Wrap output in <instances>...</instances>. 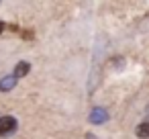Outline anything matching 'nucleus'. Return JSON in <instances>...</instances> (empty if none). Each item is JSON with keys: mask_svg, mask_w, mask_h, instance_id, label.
<instances>
[{"mask_svg": "<svg viewBox=\"0 0 149 139\" xmlns=\"http://www.w3.org/2000/svg\"><path fill=\"white\" fill-rule=\"evenodd\" d=\"M137 137H141V139H147L149 137V123H141L139 127H137Z\"/></svg>", "mask_w": 149, "mask_h": 139, "instance_id": "obj_5", "label": "nucleus"}, {"mask_svg": "<svg viewBox=\"0 0 149 139\" xmlns=\"http://www.w3.org/2000/svg\"><path fill=\"white\" fill-rule=\"evenodd\" d=\"M15 84H17V78L15 76H6V78L0 80V90H13Z\"/></svg>", "mask_w": 149, "mask_h": 139, "instance_id": "obj_4", "label": "nucleus"}, {"mask_svg": "<svg viewBox=\"0 0 149 139\" xmlns=\"http://www.w3.org/2000/svg\"><path fill=\"white\" fill-rule=\"evenodd\" d=\"M0 25H2V23H0Z\"/></svg>", "mask_w": 149, "mask_h": 139, "instance_id": "obj_8", "label": "nucleus"}, {"mask_svg": "<svg viewBox=\"0 0 149 139\" xmlns=\"http://www.w3.org/2000/svg\"><path fill=\"white\" fill-rule=\"evenodd\" d=\"M106 119H108V115H106L104 108H94L92 115H90V123H94V125H96V123H104Z\"/></svg>", "mask_w": 149, "mask_h": 139, "instance_id": "obj_2", "label": "nucleus"}, {"mask_svg": "<svg viewBox=\"0 0 149 139\" xmlns=\"http://www.w3.org/2000/svg\"><path fill=\"white\" fill-rule=\"evenodd\" d=\"M29 70H31V66H29L27 61H21V64H17V68H15V78L19 80V78L27 76V74H29Z\"/></svg>", "mask_w": 149, "mask_h": 139, "instance_id": "obj_3", "label": "nucleus"}, {"mask_svg": "<svg viewBox=\"0 0 149 139\" xmlns=\"http://www.w3.org/2000/svg\"><path fill=\"white\" fill-rule=\"evenodd\" d=\"M23 35H25V39H31V37H33V33H31V31H25Z\"/></svg>", "mask_w": 149, "mask_h": 139, "instance_id": "obj_6", "label": "nucleus"}, {"mask_svg": "<svg viewBox=\"0 0 149 139\" xmlns=\"http://www.w3.org/2000/svg\"><path fill=\"white\" fill-rule=\"evenodd\" d=\"M17 131V119L15 117H0V137H8Z\"/></svg>", "mask_w": 149, "mask_h": 139, "instance_id": "obj_1", "label": "nucleus"}, {"mask_svg": "<svg viewBox=\"0 0 149 139\" xmlns=\"http://www.w3.org/2000/svg\"><path fill=\"white\" fill-rule=\"evenodd\" d=\"M2 29H4V25H0V33H2Z\"/></svg>", "mask_w": 149, "mask_h": 139, "instance_id": "obj_7", "label": "nucleus"}]
</instances>
